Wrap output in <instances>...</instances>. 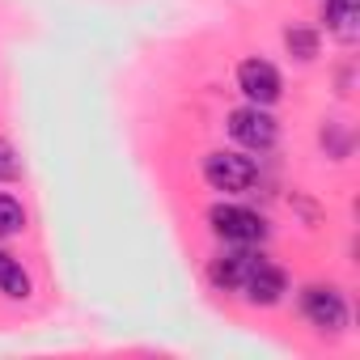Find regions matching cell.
I'll return each mask as SVG.
<instances>
[{
	"instance_id": "10",
	"label": "cell",
	"mask_w": 360,
	"mask_h": 360,
	"mask_svg": "<svg viewBox=\"0 0 360 360\" xmlns=\"http://www.w3.org/2000/svg\"><path fill=\"white\" fill-rule=\"evenodd\" d=\"M284 47L301 60V64H309V60H318V30H305V26H288L284 30Z\"/></svg>"
},
{
	"instance_id": "9",
	"label": "cell",
	"mask_w": 360,
	"mask_h": 360,
	"mask_svg": "<svg viewBox=\"0 0 360 360\" xmlns=\"http://www.w3.org/2000/svg\"><path fill=\"white\" fill-rule=\"evenodd\" d=\"M30 271L22 267V259H13L9 250H0V292H5L9 301H26L30 297Z\"/></svg>"
},
{
	"instance_id": "13",
	"label": "cell",
	"mask_w": 360,
	"mask_h": 360,
	"mask_svg": "<svg viewBox=\"0 0 360 360\" xmlns=\"http://www.w3.org/2000/svg\"><path fill=\"white\" fill-rule=\"evenodd\" d=\"M13 178H22V161L9 140H0V183H13Z\"/></svg>"
},
{
	"instance_id": "6",
	"label": "cell",
	"mask_w": 360,
	"mask_h": 360,
	"mask_svg": "<svg viewBox=\"0 0 360 360\" xmlns=\"http://www.w3.org/2000/svg\"><path fill=\"white\" fill-rule=\"evenodd\" d=\"M250 305H280L284 301V292H288V276H284V267H276L267 255H255V263H250V271H246V280H242V288H238Z\"/></svg>"
},
{
	"instance_id": "12",
	"label": "cell",
	"mask_w": 360,
	"mask_h": 360,
	"mask_svg": "<svg viewBox=\"0 0 360 360\" xmlns=\"http://www.w3.org/2000/svg\"><path fill=\"white\" fill-rule=\"evenodd\" d=\"M322 148H326L335 161H343V157H347V148H352V136H347V131H339L335 123H326V127H322Z\"/></svg>"
},
{
	"instance_id": "1",
	"label": "cell",
	"mask_w": 360,
	"mask_h": 360,
	"mask_svg": "<svg viewBox=\"0 0 360 360\" xmlns=\"http://www.w3.org/2000/svg\"><path fill=\"white\" fill-rule=\"evenodd\" d=\"M204 183L221 195H242L259 183V161L233 148H217L204 157Z\"/></svg>"
},
{
	"instance_id": "8",
	"label": "cell",
	"mask_w": 360,
	"mask_h": 360,
	"mask_svg": "<svg viewBox=\"0 0 360 360\" xmlns=\"http://www.w3.org/2000/svg\"><path fill=\"white\" fill-rule=\"evenodd\" d=\"M322 22L339 43H356V34H360V0H322Z\"/></svg>"
},
{
	"instance_id": "2",
	"label": "cell",
	"mask_w": 360,
	"mask_h": 360,
	"mask_svg": "<svg viewBox=\"0 0 360 360\" xmlns=\"http://www.w3.org/2000/svg\"><path fill=\"white\" fill-rule=\"evenodd\" d=\"M208 225L225 246H263L267 242V221L242 204H217L208 212Z\"/></svg>"
},
{
	"instance_id": "3",
	"label": "cell",
	"mask_w": 360,
	"mask_h": 360,
	"mask_svg": "<svg viewBox=\"0 0 360 360\" xmlns=\"http://www.w3.org/2000/svg\"><path fill=\"white\" fill-rule=\"evenodd\" d=\"M229 136L246 148V153H267L280 140V123L271 119V106H238L229 115Z\"/></svg>"
},
{
	"instance_id": "5",
	"label": "cell",
	"mask_w": 360,
	"mask_h": 360,
	"mask_svg": "<svg viewBox=\"0 0 360 360\" xmlns=\"http://www.w3.org/2000/svg\"><path fill=\"white\" fill-rule=\"evenodd\" d=\"M238 89L250 106H276L280 94H284V81H280V68L271 60H242L238 64Z\"/></svg>"
},
{
	"instance_id": "11",
	"label": "cell",
	"mask_w": 360,
	"mask_h": 360,
	"mask_svg": "<svg viewBox=\"0 0 360 360\" xmlns=\"http://www.w3.org/2000/svg\"><path fill=\"white\" fill-rule=\"evenodd\" d=\"M26 229V208L9 191H0V238H18Z\"/></svg>"
},
{
	"instance_id": "4",
	"label": "cell",
	"mask_w": 360,
	"mask_h": 360,
	"mask_svg": "<svg viewBox=\"0 0 360 360\" xmlns=\"http://www.w3.org/2000/svg\"><path fill=\"white\" fill-rule=\"evenodd\" d=\"M301 314L309 326H318L322 335H335L347 326V301L339 288H326V284H309L301 288Z\"/></svg>"
},
{
	"instance_id": "7",
	"label": "cell",
	"mask_w": 360,
	"mask_h": 360,
	"mask_svg": "<svg viewBox=\"0 0 360 360\" xmlns=\"http://www.w3.org/2000/svg\"><path fill=\"white\" fill-rule=\"evenodd\" d=\"M255 246H233V250H225L221 259H212V267H208V280H212V288L217 292H238L242 288V280H246V271H250V263H255Z\"/></svg>"
}]
</instances>
